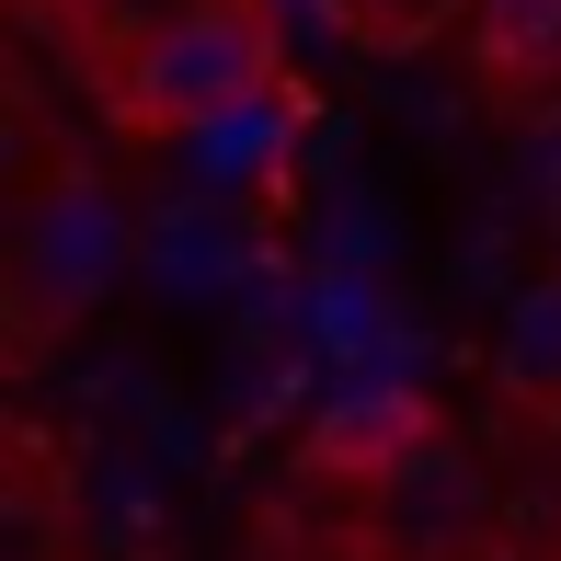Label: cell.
<instances>
[{
	"label": "cell",
	"instance_id": "obj_1",
	"mask_svg": "<svg viewBox=\"0 0 561 561\" xmlns=\"http://www.w3.org/2000/svg\"><path fill=\"white\" fill-rule=\"evenodd\" d=\"M275 23L252 0H195V12L149 23L138 46L104 69V104L126 138H207L218 115H241L252 92H275Z\"/></svg>",
	"mask_w": 561,
	"mask_h": 561
},
{
	"label": "cell",
	"instance_id": "obj_2",
	"mask_svg": "<svg viewBox=\"0 0 561 561\" xmlns=\"http://www.w3.org/2000/svg\"><path fill=\"white\" fill-rule=\"evenodd\" d=\"M23 275H35L46 321H58V310H92V287L115 275V207L92 184H58L35 207V229H23Z\"/></svg>",
	"mask_w": 561,
	"mask_h": 561
},
{
	"label": "cell",
	"instance_id": "obj_3",
	"mask_svg": "<svg viewBox=\"0 0 561 561\" xmlns=\"http://www.w3.org/2000/svg\"><path fill=\"white\" fill-rule=\"evenodd\" d=\"M424 401L413 390H355V401H333V413L310 424V470H367V481H390L401 458L424 447Z\"/></svg>",
	"mask_w": 561,
	"mask_h": 561
},
{
	"label": "cell",
	"instance_id": "obj_4",
	"mask_svg": "<svg viewBox=\"0 0 561 561\" xmlns=\"http://www.w3.org/2000/svg\"><path fill=\"white\" fill-rule=\"evenodd\" d=\"M470 58L493 92H550L561 81V0H470Z\"/></svg>",
	"mask_w": 561,
	"mask_h": 561
},
{
	"label": "cell",
	"instance_id": "obj_5",
	"mask_svg": "<svg viewBox=\"0 0 561 561\" xmlns=\"http://www.w3.org/2000/svg\"><path fill=\"white\" fill-rule=\"evenodd\" d=\"M516 367H527V378H550V367H561V298H550V287L527 298V321H516Z\"/></svg>",
	"mask_w": 561,
	"mask_h": 561
}]
</instances>
